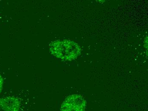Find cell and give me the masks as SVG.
I'll return each instance as SVG.
<instances>
[{
  "instance_id": "6da1fadb",
  "label": "cell",
  "mask_w": 148,
  "mask_h": 111,
  "mask_svg": "<svg viewBox=\"0 0 148 111\" xmlns=\"http://www.w3.org/2000/svg\"><path fill=\"white\" fill-rule=\"evenodd\" d=\"M51 54L58 58L65 61H72L81 53V48L77 44L72 41L57 40L50 44Z\"/></svg>"
},
{
  "instance_id": "7a4b0ae2",
  "label": "cell",
  "mask_w": 148,
  "mask_h": 111,
  "mask_svg": "<svg viewBox=\"0 0 148 111\" xmlns=\"http://www.w3.org/2000/svg\"><path fill=\"white\" fill-rule=\"evenodd\" d=\"M86 106V102L81 95L74 94L66 99L61 105L62 111H83Z\"/></svg>"
},
{
  "instance_id": "3957f363",
  "label": "cell",
  "mask_w": 148,
  "mask_h": 111,
  "mask_svg": "<svg viewBox=\"0 0 148 111\" xmlns=\"http://www.w3.org/2000/svg\"><path fill=\"white\" fill-rule=\"evenodd\" d=\"M21 103L15 97H8L0 99V111L19 110Z\"/></svg>"
},
{
  "instance_id": "277c9868",
  "label": "cell",
  "mask_w": 148,
  "mask_h": 111,
  "mask_svg": "<svg viewBox=\"0 0 148 111\" xmlns=\"http://www.w3.org/2000/svg\"><path fill=\"white\" fill-rule=\"evenodd\" d=\"M3 85V79L0 74V93L2 90Z\"/></svg>"
}]
</instances>
